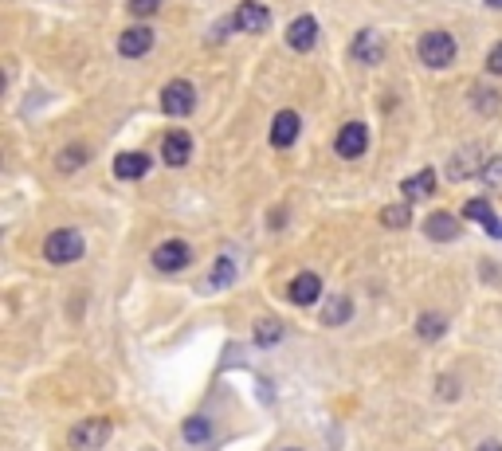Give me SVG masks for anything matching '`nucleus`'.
<instances>
[{"label": "nucleus", "instance_id": "obj_18", "mask_svg": "<svg viewBox=\"0 0 502 451\" xmlns=\"http://www.w3.org/2000/svg\"><path fill=\"white\" fill-rule=\"evenodd\" d=\"M354 318V303H349L346 295H334V298H326L322 303V322L326 326H341V322H349Z\"/></svg>", "mask_w": 502, "mask_h": 451}, {"label": "nucleus", "instance_id": "obj_12", "mask_svg": "<svg viewBox=\"0 0 502 451\" xmlns=\"http://www.w3.org/2000/svg\"><path fill=\"white\" fill-rule=\"evenodd\" d=\"M295 137H298V114L295 111L275 114V122H271V146L275 149H286V146H295Z\"/></svg>", "mask_w": 502, "mask_h": 451}, {"label": "nucleus", "instance_id": "obj_22", "mask_svg": "<svg viewBox=\"0 0 502 451\" xmlns=\"http://www.w3.org/2000/svg\"><path fill=\"white\" fill-rule=\"evenodd\" d=\"M87 157H91V149L83 146V142H75V146H67V149L59 154V169H63V173H75V169H79Z\"/></svg>", "mask_w": 502, "mask_h": 451}, {"label": "nucleus", "instance_id": "obj_23", "mask_svg": "<svg viewBox=\"0 0 502 451\" xmlns=\"http://www.w3.org/2000/svg\"><path fill=\"white\" fill-rule=\"evenodd\" d=\"M444 330H447V322L440 314H424L420 322H416V334H420L424 341H440Z\"/></svg>", "mask_w": 502, "mask_h": 451}, {"label": "nucleus", "instance_id": "obj_25", "mask_svg": "<svg viewBox=\"0 0 502 451\" xmlns=\"http://www.w3.org/2000/svg\"><path fill=\"white\" fill-rule=\"evenodd\" d=\"M232 279H236V267H232V260H216V263H212V287H228Z\"/></svg>", "mask_w": 502, "mask_h": 451}, {"label": "nucleus", "instance_id": "obj_29", "mask_svg": "<svg viewBox=\"0 0 502 451\" xmlns=\"http://www.w3.org/2000/svg\"><path fill=\"white\" fill-rule=\"evenodd\" d=\"M436 389H440V393H447V401H455V393H459V389H455V381H452V377H444V381H436Z\"/></svg>", "mask_w": 502, "mask_h": 451}, {"label": "nucleus", "instance_id": "obj_2", "mask_svg": "<svg viewBox=\"0 0 502 451\" xmlns=\"http://www.w3.org/2000/svg\"><path fill=\"white\" fill-rule=\"evenodd\" d=\"M83 252H87V243H83V235L75 228H59L44 240V260L48 263H75Z\"/></svg>", "mask_w": 502, "mask_h": 451}, {"label": "nucleus", "instance_id": "obj_32", "mask_svg": "<svg viewBox=\"0 0 502 451\" xmlns=\"http://www.w3.org/2000/svg\"><path fill=\"white\" fill-rule=\"evenodd\" d=\"M286 451H298V447H286Z\"/></svg>", "mask_w": 502, "mask_h": 451}, {"label": "nucleus", "instance_id": "obj_3", "mask_svg": "<svg viewBox=\"0 0 502 451\" xmlns=\"http://www.w3.org/2000/svg\"><path fill=\"white\" fill-rule=\"evenodd\" d=\"M192 106H197V87H192L189 79L165 83V91H162V111H165L169 118H189Z\"/></svg>", "mask_w": 502, "mask_h": 451}, {"label": "nucleus", "instance_id": "obj_14", "mask_svg": "<svg viewBox=\"0 0 502 451\" xmlns=\"http://www.w3.org/2000/svg\"><path fill=\"white\" fill-rule=\"evenodd\" d=\"M145 173H149V157L145 154H119V157H114V177L142 181Z\"/></svg>", "mask_w": 502, "mask_h": 451}, {"label": "nucleus", "instance_id": "obj_31", "mask_svg": "<svg viewBox=\"0 0 502 451\" xmlns=\"http://www.w3.org/2000/svg\"><path fill=\"white\" fill-rule=\"evenodd\" d=\"M487 8H502V0H487Z\"/></svg>", "mask_w": 502, "mask_h": 451}, {"label": "nucleus", "instance_id": "obj_26", "mask_svg": "<svg viewBox=\"0 0 502 451\" xmlns=\"http://www.w3.org/2000/svg\"><path fill=\"white\" fill-rule=\"evenodd\" d=\"M479 177H483L490 189H502V157H490L487 165L479 169Z\"/></svg>", "mask_w": 502, "mask_h": 451}, {"label": "nucleus", "instance_id": "obj_16", "mask_svg": "<svg viewBox=\"0 0 502 451\" xmlns=\"http://www.w3.org/2000/svg\"><path fill=\"white\" fill-rule=\"evenodd\" d=\"M401 192H404V200H424V197H432L436 192V169H424V173H416V177H409L401 185Z\"/></svg>", "mask_w": 502, "mask_h": 451}, {"label": "nucleus", "instance_id": "obj_19", "mask_svg": "<svg viewBox=\"0 0 502 451\" xmlns=\"http://www.w3.org/2000/svg\"><path fill=\"white\" fill-rule=\"evenodd\" d=\"M283 334H286V330H283V322H275V318H263L260 326H255L251 341H255V346H263V349H271V346H279V341H283Z\"/></svg>", "mask_w": 502, "mask_h": 451}, {"label": "nucleus", "instance_id": "obj_21", "mask_svg": "<svg viewBox=\"0 0 502 451\" xmlns=\"http://www.w3.org/2000/svg\"><path fill=\"white\" fill-rule=\"evenodd\" d=\"M475 165H479V146H467L463 154H459L452 165H447V177H452V181H463L467 169H475Z\"/></svg>", "mask_w": 502, "mask_h": 451}, {"label": "nucleus", "instance_id": "obj_28", "mask_svg": "<svg viewBox=\"0 0 502 451\" xmlns=\"http://www.w3.org/2000/svg\"><path fill=\"white\" fill-rule=\"evenodd\" d=\"M487 71H490V75H502V44L490 48V56H487Z\"/></svg>", "mask_w": 502, "mask_h": 451}, {"label": "nucleus", "instance_id": "obj_30", "mask_svg": "<svg viewBox=\"0 0 502 451\" xmlns=\"http://www.w3.org/2000/svg\"><path fill=\"white\" fill-rule=\"evenodd\" d=\"M475 451H502V444H498V439H487V444H479Z\"/></svg>", "mask_w": 502, "mask_h": 451}, {"label": "nucleus", "instance_id": "obj_11", "mask_svg": "<svg viewBox=\"0 0 502 451\" xmlns=\"http://www.w3.org/2000/svg\"><path fill=\"white\" fill-rule=\"evenodd\" d=\"M318 40V20L314 16H298L291 28H286V44H291L295 51H311Z\"/></svg>", "mask_w": 502, "mask_h": 451}, {"label": "nucleus", "instance_id": "obj_20", "mask_svg": "<svg viewBox=\"0 0 502 451\" xmlns=\"http://www.w3.org/2000/svg\"><path fill=\"white\" fill-rule=\"evenodd\" d=\"M181 436H185V444H208L212 439V420L208 416H192V420H185V428H181Z\"/></svg>", "mask_w": 502, "mask_h": 451}, {"label": "nucleus", "instance_id": "obj_17", "mask_svg": "<svg viewBox=\"0 0 502 451\" xmlns=\"http://www.w3.org/2000/svg\"><path fill=\"white\" fill-rule=\"evenodd\" d=\"M424 232H428L432 240H455V235H459V220L452 217V212H432L428 224H424Z\"/></svg>", "mask_w": 502, "mask_h": 451}, {"label": "nucleus", "instance_id": "obj_15", "mask_svg": "<svg viewBox=\"0 0 502 451\" xmlns=\"http://www.w3.org/2000/svg\"><path fill=\"white\" fill-rule=\"evenodd\" d=\"M381 48H384V44H381L377 31H361L349 51H354V59H357V63H369V67H373V63H381V56H384Z\"/></svg>", "mask_w": 502, "mask_h": 451}, {"label": "nucleus", "instance_id": "obj_8", "mask_svg": "<svg viewBox=\"0 0 502 451\" xmlns=\"http://www.w3.org/2000/svg\"><path fill=\"white\" fill-rule=\"evenodd\" d=\"M232 24H236L240 31H267L271 28V13H267L260 0H243V4L236 8V16H232Z\"/></svg>", "mask_w": 502, "mask_h": 451}, {"label": "nucleus", "instance_id": "obj_9", "mask_svg": "<svg viewBox=\"0 0 502 451\" xmlns=\"http://www.w3.org/2000/svg\"><path fill=\"white\" fill-rule=\"evenodd\" d=\"M149 48H154V31H149L145 24H137V28H126L122 36H119V51H122L126 59H142Z\"/></svg>", "mask_w": 502, "mask_h": 451}, {"label": "nucleus", "instance_id": "obj_27", "mask_svg": "<svg viewBox=\"0 0 502 451\" xmlns=\"http://www.w3.org/2000/svg\"><path fill=\"white\" fill-rule=\"evenodd\" d=\"M162 8V0H130V13L134 16H154Z\"/></svg>", "mask_w": 502, "mask_h": 451}, {"label": "nucleus", "instance_id": "obj_4", "mask_svg": "<svg viewBox=\"0 0 502 451\" xmlns=\"http://www.w3.org/2000/svg\"><path fill=\"white\" fill-rule=\"evenodd\" d=\"M106 439H110V420L106 416H94V420H83L71 428V447H79V451H94Z\"/></svg>", "mask_w": 502, "mask_h": 451}, {"label": "nucleus", "instance_id": "obj_7", "mask_svg": "<svg viewBox=\"0 0 502 451\" xmlns=\"http://www.w3.org/2000/svg\"><path fill=\"white\" fill-rule=\"evenodd\" d=\"M365 146H369V130L361 122H346L338 130V142H334L338 157H361L365 154Z\"/></svg>", "mask_w": 502, "mask_h": 451}, {"label": "nucleus", "instance_id": "obj_10", "mask_svg": "<svg viewBox=\"0 0 502 451\" xmlns=\"http://www.w3.org/2000/svg\"><path fill=\"white\" fill-rule=\"evenodd\" d=\"M162 157H165V165H185V161L192 157V137L189 134H181V130H173V134H165L162 137Z\"/></svg>", "mask_w": 502, "mask_h": 451}, {"label": "nucleus", "instance_id": "obj_6", "mask_svg": "<svg viewBox=\"0 0 502 451\" xmlns=\"http://www.w3.org/2000/svg\"><path fill=\"white\" fill-rule=\"evenodd\" d=\"M286 298H291L295 306H314L318 298H322V279L314 271H298L291 279V287H286Z\"/></svg>", "mask_w": 502, "mask_h": 451}, {"label": "nucleus", "instance_id": "obj_1", "mask_svg": "<svg viewBox=\"0 0 502 451\" xmlns=\"http://www.w3.org/2000/svg\"><path fill=\"white\" fill-rule=\"evenodd\" d=\"M416 51H420V63L432 71H444L455 63V40L452 31H424L420 44H416Z\"/></svg>", "mask_w": 502, "mask_h": 451}, {"label": "nucleus", "instance_id": "obj_13", "mask_svg": "<svg viewBox=\"0 0 502 451\" xmlns=\"http://www.w3.org/2000/svg\"><path fill=\"white\" fill-rule=\"evenodd\" d=\"M463 217L475 220V224H483V228L495 235V240H502V220L495 217V208H490L487 200H467V204H463Z\"/></svg>", "mask_w": 502, "mask_h": 451}, {"label": "nucleus", "instance_id": "obj_5", "mask_svg": "<svg viewBox=\"0 0 502 451\" xmlns=\"http://www.w3.org/2000/svg\"><path fill=\"white\" fill-rule=\"evenodd\" d=\"M189 260H192V252H189V243H185V240H165L162 248L154 252V267H157V271H165V275L185 271Z\"/></svg>", "mask_w": 502, "mask_h": 451}, {"label": "nucleus", "instance_id": "obj_24", "mask_svg": "<svg viewBox=\"0 0 502 451\" xmlns=\"http://www.w3.org/2000/svg\"><path fill=\"white\" fill-rule=\"evenodd\" d=\"M409 220H412V208H409V204H389V208L381 212V224H384V228H409Z\"/></svg>", "mask_w": 502, "mask_h": 451}]
</instances>
